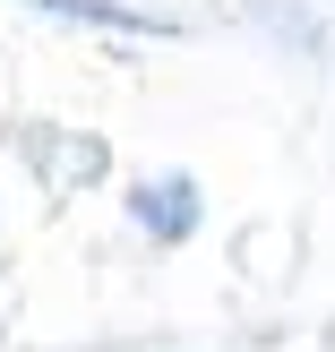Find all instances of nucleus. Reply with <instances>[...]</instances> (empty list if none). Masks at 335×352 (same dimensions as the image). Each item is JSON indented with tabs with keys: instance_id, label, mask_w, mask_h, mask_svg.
I'll return each mask as SVG.
<instances>
[{
	"instance_id": "obj_2",
	"label": "nucleus",
	"mask_w": 335,
	"mask_h": 352,
	"mask_svg": "<svg viewBox=\"0 0 335 352\" xmlns=\"http://www.w3.org/2000/svg\"><path fill=\"white\" fill-rule=\"evenodd\" d=\"M34 9H61V17H86V26H112V34H172L164 17H147V9H120V0H34Z\"/></svg>"
},
{
	"instance_id": "obj_1",
	"label": "nucleus",
	"mask_w": 335,
	"mask_h": 352,
	"mask_svg": "<svg viewBox=\"0 0 335 352\" xmlns=\"http://www.w3.org/2000/svg\"><path fill=\"white\" fill-rule=\"evenodd\" d=\"M138 223H147L155 241H181L189 223H198V189H189L181 172H172V181H147L138 189Z\"/></svg>"
}]
</instances>
